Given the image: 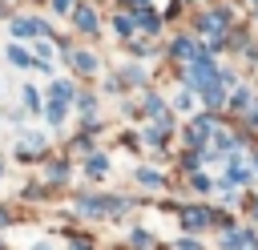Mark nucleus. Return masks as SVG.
<instances>
[{"label":"nucleus","instance_id":"9d476101","mask_svg":"<svg viewBox=\"0 0 258 250\" xmlns=\"http://www.w3.org/2000/svg\"><path fill=\"white\" fill-rule=\"evenodd\" d=\"M8 60H12V65H20V69H24V65H32V56H28L20 44H8Z\"/></svg>","mask_w":258,"mask_h":250},{"label":"nucleus","instance_id":"ddd939ff","mask_svg":"<svg viewBox=\"0 0 258 250\" xmlns=\"http://www.w3.org/2000/svg\"><path fill=\"white\" fill-rule=\"evenodd\" d=\"M133 28H137V20H133V16H117V32H121V36H129Z\"/></svg>","mask_w":258,"mask_h":250},{"label":"nucleus","instance_id":"f257e3e1","mask_svg":"<svg viewBox=\"0 0 258 250\" xmlns=\"http://www.w3.org/2000/svg\"><path fill=\"white\" fill-rule=\"evenodd\" d=\"M214 81H218V69H214V60H210V56H198V60H194V69H189V89L206 93Z\"/></svg>","mask_w":258,"mask_h":250},{"label":"nucleus","instance_id":"6ab92c4d","mask_svg":"<svg viewBox=\"0 0 258 250\" xmlns=\"http://www.w3.org/2000/svg\"><path fill=\"white\" fill-rule=\"evenodd\" d=\"M52 8H56V12H69V8H73V0H52Z\"/></svg>","mask_w":258,"mask_h":250},{"label":"nucleus","instance_id":"dca6fc26","mask_svg":"<svg viewBox=\"0 0 258 250\" xmlns=\"http://www.w3.org/2000/svg\"><path fill=\"white\" fill-rule=\"evenodd\" d=\"M210 185H214V181H210V177H206V173H194V190H202V194H206V190H210Z\"/></svg>","mask_w":258,"mask_h":250},{"label":"nucleus","instance_id":"9b49d317","mask_svg":"<svg viewBox=\"0 0 258 250\" xmlns=\"http://www.w3.org/2000/svg\"><path fill=\"white\" fill-rule=\"evenodd\" d=\"M137 181H141V185H149V190H157V185H161V173H153V169H141V173H137Z\"/></svg>","mask_w":258,"mask_h":250},{"label":"nucleus","instance_id":"4be33fe9","mask_svg":"<svg viewBox=\"0 0 258 250\" xmlns=\"http://www.w3.org/2000/svg\"><path fill=\"white\" fill-rule=\"evenodd\" d=\"M133 4H149V0H133Z\"/></svg>","mask_w":258,"mask_h":250},{"label":"nucleus","instance_id":"f3484780","mask_svg":"<svg viewBox=\"0 0 258 250\" xmlns=\"http://www.w3.org/2000/svg\"><path fill=\"white\" fill-rule=\"evenodd\" d=\"M177 250H202V242H198V238H181V242H177Z\"/></svg>","mask_w":258,"mask_h":250},{"label":"nucleus","instance_id":"6e6552de","mask_svg":"<svg viewBox=\"0 0 258 250\" xmlns=\"http://www.w3.org/2000/svg\"><path fill=\"white\" fill-rule=\"evenodd\" d=\"M250 242H254L250 230H230V234H226V250H242V246H250Z\"/></svg>","mask_w":258,"mask_h":250},{"label":"nucleus","instance_id":"4468645a","mask_svg":"<svg viewBox=\"0 0 258 250\" xmlns=\"http://www.w3.org/2000/svg\"><path fill=\"white\" fill-rule=\"evenodd\" d=\"M44 117H48L52 125H60V121H64V105H52V101H48V113H44Z\"/></svg>","mask_w":258,"mask_h":250},{"label":"nucleus","instance_id":"412c9836","mask_svg":"<svg viewBox=\"0 0 258 250\" xmlns=\"http://www.w3.org/2000/svg\"><path fill=\"white\" fill-rule=\"evenodd\" d=\"M254 218H258V198H254Z\"/></svg>","mask_w":258,"mask_h":250},{"label":"nucleus","instance_id":"39448f33","mask_svg":"<svg viewBox=\"0 0 258 250\" xmlns=\"http://www.w3.org/2000/svg\"><path fill=\"white\" fill-rule=\"evenodd\" d=\"M12 32H16V36H40V32H44V24H40V20H24V16H20V20H12Z\"/></svg>","mask_w":258,"mask_h":250},{"label":"nucleus","instance_id":"0eeeda50","mask_svg":"<svg viewBox=\"0 0 258 250\" xmlns=\"http://www.w3.org/2000/svg\"><path fill=\"white\" fill-rule=\"evenodd\" d=\"M189 230H202V226H210L214 218H210V210H185V218H181Z\"/></svg>","mask_w":258,"mask_h":250},{"label":"nucleus","instance_id":"2eb2a0df","mask_svg":"<svg viewBox=\"0 0 258 250\" xmlns=\"http://www.w3.org/2000/svg\"><path fill=\"white\" fill-rule=\"evenodd\" d=\"M105 169H109V161H105L101 153H97V157H89V173H105Z\"/></svg>","mask_w":258,"mask_h":250},{"label":"nucleus","instance_id":"20e7f679","mask_svg":"<svg viewBox=\"0 0 258 250\" xmlns=\"http://www.w3.org/2000/svg\"><path fill=\"white\" fill-rule=\"evenodd\" d=\"M69 60H73L77 73H97V56H93V52H81V48H77V52H69Z\"/></svg>","mask_w":258,"mask_h":250},{"label":"nucleus","instance_id":"7ed1b4c3","mask_svg":"<svg viewBox=\"0 0 258 250\" xmlns=\"http://www.w3.org/2000/svg\"><path fill=\"white\" fill-rule=\"evenodd\" d=\"M173 56H194V60H198V56H210V52H202L189 36H177V40H173Z\"/></svg>","mask_w":258,"mask_h":250},{"label":"nucleus","instance_id":"f03ea898","mask_svg":"<svg viewBox=\"0 0 258 250\" xmlns=\"http://www.w3.org/2000/svg\"><path fill=\"white\" fill-rule=\"evenodd\" d=\"M226 181H230V185H246V181H250V169H246V165H242V161H238L234 153H230V169H226L222 185H226Z\"/></svg>","mask_w":258,"mask_h":250},{"label":"nucleus","instance_id":"1a4fd4ad","mask_svg":"<svg viewBox=\"0 0 258 250\" xmlns=\"http://www.w3.org/2000/svg\"><path fill=\"white\" fill-rule=\"evenodd\" d=\"M77 28H81V32H93V28H97L93 8H77Z\"/></svg>","mask_w":258,"mask_h":250},{"label":"nucleus","instance_id":"a211bd4d","mask_svg":"<svg viewBox=\"0 0 258 250\" xmlns=\"http://www.w3.org/2000/svg\"><path fill=\"white\" fill-rule=\"evenodd\" d=\"M24 101H28V105H32V109H36V105H40V97H36V89H32V85H28V89H24Z\"/></svg>","mask_w":258,"mask_h":250},{"label":"nucleus","instance_id":"aec40b11","mask_svg":"<svg viewBox=\"0 0 258 250\" xmlns=\"http://www.w3.org/2000/svg\"><path fill=\"white\" fill-rule=\"evenodd\" d=\"M4 222H8V214H4V210H0V226H4Z\"/></svg>","mask_w":258,"mask_h":250},{"label":"nucleus","instance_id":"423d86ee","mask_svg":"<svg viewBox=\"0 0 258 250\" xmlns=\"http://www.w3.org/2000/svg\"><path fill=\"white\" fill-rule=\"evenodd\" d=\"M48 101H52V105H64V109H69V101H73V85L56 81V85L48 89Z\"/></svg>","mask_w":258,"mask_h":250},{"label":"nucleus","instance_id":"f8f14e48","mask_svg":"<svg viewBox=\"0 0 258 250\" xmlns=\"http://www.w3.org/2000/svg\"><path fill=\"white\" fill-rule=\"evenodd\" d=\"M137 20H141V28H145V32H157V28H161V20H157L153 12H141Z\"/></svg>","mask_w":258,"mask_h":250}]
</instances>
